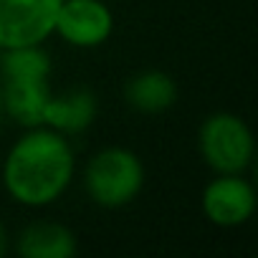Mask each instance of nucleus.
I'll use <instances>...</instances> for the list:
<instances>
[{
  "label": "nucleus",
  "mask_w": 258,
  "mask_h": 258,
  "mask_svg": "<svg viewBox=\"0 0 258 258\" xmlns=\"http://www.w3.org/2000/svg\"><path fill=\"white\" fill-rule=\"evenodd\" d=\"M99 101L89 86H74L61 94H51L43 109V124L66 137H76L96 121Z\"/></svg>",
  "instance_id": "0eeeda50"
},
{
  "label": "nucleus",
  "mask_w": 258,
  "mask_h": 258,
  "mask_svg": "<svg viewBox=\"0 0 258 258\" xmlns=\"http://www.w3.org/2000/svg\"><path fill=\"white\" fill-rule=\"evenodd\" d=\"M53 94L51 81H31V79H16V81H3V91H0V104L3 111L26 126H38L43 124V109L48 96Z\"/></svg>",
  "instance_id": "9d476101"
},
{
  "label": "nucleus",
  "mask_w": 258,
  "mask_h": 258,
  "mask_svg": "<svg viewBox=\"0 0 258 258\" xmlns=\"http://www.w3.org/2000/svg\"><path fill=\"white\" fill-rule=\"evenodd\" d=\"M198 152L213 175H243L255 157L250 126L233 111H213L198 126Z\"/></svg>",
  "instance_id": "7ed1b4c3"
},
{
  "label": "nucleus",
  "mask_w": 258,
  "mask_h": 258,
  "mask_svg": "<svg viewBox=\"0 0 258 258\" xmlns=\"http://www.w3.org/2000/svg\"><path fill=\"white\" fill-rule=\"evenodd\" d=\"M76 177V152L71 137L38 124L26 126L23 135L3 157V190L23 208H48L58 203Z\"/></svg>",
  "instance_id": "f257e3e1"
},
{
  "label": "nucleus",
  "mask_w": 258,
  "mask_h": 258,
  "mask_svg": "<svg viewBox=\"0 0 258 258\" xmlns=\"http://www.w3.org/2000/svg\"><path fill=\"white\" fill-rule=\"evenodd\" d=\"M258 208V195L243 175H215L200 195V210L215 228H240Z\"/></svg>",
  "instance_id": "39448f33"
},
{
  "label": "nucleus",
  "mask_w": 258,
  "mask_h": 258,
  "mask_svg": "<svg viewBox=\"0 0 258 258\" xmlns=\"http://www.w3.org/2000/svg\"><path fill=\"white\" fill-rule=\"evenodd\" d=\"M145 177V165L135 150L111 145L89 157L81 182L94 205L119 210L140 198Z\"/></svg>",
  "instance_id": "f03ea898"
},
{
  "label": "nucleus",
  "mask_w": 258,
  "mask_h": 258,
  "mask_svg": "<svg viewBox=\"0 0 258 258\" xmlns=\"http://www.w3.org/2000/svg\"><path fill=\"white\" fill-rule=\"evenodd\" d=\"M124 99L129 109H135L140 114H147V116L165 114L167 109L177 104V84L162 69H145L126 81Z\"/></svg>",
  "instance_id": "6e6552de"
},
{
  "label": "nucleus",
  "mask_w": 258,
  "mask_h": 258,
  "mask_svg": "<svg viewBox=\"0 0 258 258\" xmlns=\"http://www.w3.org/2000/svg\"><path fill=\"white\" fill-rule=\"evenodd\" d=\"M79 243L71 228L56 220H33L16 238L21 258H71Z\"/></svg>",
  "instance_id": "1a4fd4ad"
},
{
  "label": "nucleus",
  "mask_w": 258,
  "mask_h": 258,
  "mask_svg": "<svg viewBox=\"0 0 258 258\" xmlns=\"http://www.w3.org/2000/svg\"><path fill=\"white\" fill-rule=\"evenodd\" d=\"M114 33V13L104 0H61L53 36L74 48H99Z\"/></svg>",
  "instance_id": "423d86ee"
},
{
  "label": "nucleus",
  "mask_w": 258,
  "mask_h": 258,
  "mask_svg": "<svg viewBox=\"0 0 258 258\" xmlns=\"http://www.w3.org/2000/svg\"><path fill=\"white\" fill-rule=\"evenodd\" d=\"M61 0H0V51L43 46L56 28Z\"/></svg>",
  "instance_id": "20e7f679"
},
{
  "label": "nucleus",
  "mask_w": 258,
  "mask_h": 258,
  "mask_svg": "<svg viewBox=\"0 0 258 258\" xmlns=\"http://www.w3.org/2000/svg\"><path fill=\"white\" fill-rule=\"evenodd\" d=\"M53 61L43 46H21L0 51V74L3 81L31 79V81H51Z\"/></svg>",
  "instance_id": "9b49d317"
},
{
  "label": "nucleus",
  "mask_w": 258,
  "mask_h": 258,
  "mask_svg": "<svg viewBox=\"0 0 258 258\" xmlns=\"http://www.w3.org/2000/svg\"><path fill=\"white\" fill-rule=\"evenodd\" d=\"M6 250H8V233H6L3 223H0V255H6Z\"/></svg>",
  "instance_id": "f8f14e48"
}]
</instances>
